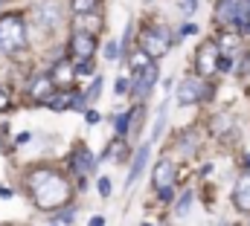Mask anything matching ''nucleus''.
<instances>
[{"label": "nucleus", "instance_id": "obj_1", "mask_svg": "<svg viewBox=\"0 0 250 226\" xmlns=\"http://www.w3.org/2000/svg\"><path fill=\"white\" fill-rule=\"evenodd\" d=\"M29 194H32V200H35L38 209L53 212V209L67 206V200H70V183L59 171L38 169L29 174Z\"/></svg>", "mask_w": 250, "mask_h": 226}, {"label": "nucleus", "instance_id": "obj_2", "mask_svg": "<svg viewBox=\"0 0 250 226\" xmlns=\"http://www.w3.org/2000/svg\"><path fill=\"white\" fill-rule=\"evenodd\" d=\"M215 20L224 26H236L242 35H250V0H218Z\"/></svg>", "mask_w": 250, "mask_h": 226}, {"label": "nucleus", "instance_id": "obj_3", "mask_svg": "<svg viewBox=\"0 0 250 226\" xmlns=\"http://www.w3.org/2000/svg\"><path fill=\"white\" fill-rule=\"evenodd\" d=\"M26 44V26L21 15L0 18V53H18Z\"/></svg>", "mask_w": 250, "mask_h": 226}, {"label": "nucleus", "instance_id": "obj_4", "mask_svg": "<svg viewBox=\"0 0 250 226\" xmlns=\"http://www.w3.org/2000/svg\"><path fill=\"white\" fill-rule=\"evenodd\" d=\"M195 70H198V75H204V78H209V75H215V73L221 70V50H218L215 41H204V44L198 47Z\"/></svg>", "mask_w": 250, "mask_h": 226}, {"label": "nucleus", "instance_id": "obj_5", "mask_svg": "<svg viewBox=\"0 0 250 226\" xmlns=\"http://www.w3.org/2000/svg\"><path fill=\"white\" fill-rule=\"evenodd\" d=\"M140 50L148 53L151 58H160L169 50V38H166V29H157V26H146L140 32Z\"/></svg>", "mask_w": 250, "mask_h": 226}, {"label": "nucleus", "instance_id": "obj_6", "mask_svg": "<svg viewBox=\"0 0 250 226\" xmlns=\"http://www.w3.org/2000/svg\"><path fill=\"white\" fill-rule=\"evenodd\" d=\"M207 96H212V87H207V84H204V81H198V78H187V81L178 87V102H181L184 108L204 102Z\"/></svg>", "mask_w": 250, "mask_h": 226}, {"label": "nucleus", "instance_id": "obj_7", "mask_svg": "<svg viewBox=\"0 0 250 226\" xmlns=\"http://www.w3.org/2000/svg\"><path fill=\"white\" fill-rule=\"evenodd\" d=\"M67 53L73 61H87V58H93L96 53V35H90V32H76L73 38H70V47H67Z\"/></svg>", "mask_w": 250, "mask_h": 226}, {"label": "nucleus", "instance_id": "obj_8", "mask_svg": "<svg viewBox=\"0 0 250 226\" xmlns=\"http://www.w3.org/2000/svg\"><path fill=\"white\" fill-rule=\"evenodd\" d=\"M154 84H157V64L154 61L146 64V67H140V70H134V93L140 99H146L154 90Z\"/></svg>", "mask_w": 250, "mask_h": 226}, {"label": "nucleus", "instance_id": "obj_9", "mask_svg": "<svg viewBox=\"0 0 250 226\" xmlns=\"http://www.w3.org/2000/svg\"><path fill=\"white\" fill-rule=\"evenodd\" d=\"M233 206L239 212H250V174H242L233 186Z\"/></svg>", "mask_w": 250, "mask_h": 226}, {"label": "nucleus", "instance_id": "obj_10", "mask_svg": "<svg viewBox=\"0 0 250 226\" xmlns=\"http://www.w3.org/2000/svg\"><path fill=\"white\" fill-rule=\"evenodd\" d=\"M56 81L50 78V75H38L35 81H32V87H29V93H32V99L35 102H50L53 96H56Z\"/></svg>", "mask_w": 250, "mask_h": 226}, {"label": "nucleus", "instance_id": "obj_11", "mask_svg": "<svg viewBox=\"0 0 250 226\" xmlns=\"http://www.w3.org/2000/svg\"><path fill=\"white\" fill-rule=\"evenodd\" d=\"M35 18H38V23H44L47 29L56 26V23H59V3H56V0H38V3H35Z\"/></svg>", "mask_w": 250, "mask_h": 226}, {"label": "nucleus", "instance_id": "obj_12", "mask_svg": "<svg viewBox=\"0 0 250 226\" xmlns=\"http://www.w3.org/2000/svg\"><path fill=\"white\" fill-rule=\"evenodd\" d=\"M70 169L76 171L79 177L90 174V169H93V157H90V151H87L84 145H76V151H73V157H70Z\"/></svg>", "mask_w": 250, "mask_h": 226}, {"label": "nucleus", "instance_id": "obj_13", "mask_svg": "<svg viewBox=\"0 0 250 226\" xmlns=\"http://www.w3.org/2000/svg\"><path fill=\"white\" fill-rule=\"evenodd\" d=\"M148 154H151V145H143V148L137 151V157H134V163H131V171H128V180H125V186H128V188H131V186H134V180L143 174L146 163H148Z\"/></svg>", "mask_w": 250, "mask_h": 226}, {"label": "nucleus", "instance_id": "obj_14", "mask_svg": "<svg viewBox=\"0 0 250 226\" xmlns=\"http://www.w3.org/2000/svg\"><path fill=\"white\" fill-rule=\"evenodd\" d=\"M73 75H76V70H73L67 61H59V64H56V70L50 73V78L56 81V87H59V90H64V87L70 90V84H73Z\"/></svg>", "mask_w": 250, "mask_h": 226}, {"label": "nucleus", "instance_id": "obj_15", "mask_svg": "<svg viewBox=\"0 0 250 226\" xmlns=\"http://www.w3.org/2000/svg\"><path fill=\"white\" fill-rule=\"evenodd\" d=\"M172 180H175V163L172 160H160L157 169H154V188L172 186Z\"/></svg>", "mask_w": 250, "mask_h": 226}, {"label": "nucleus", "instance_id": "obj_16", "mask_svg": "<svg viewBox=\"0 0 250 226\" xmlns=\"http://www.w3.org/2000/svg\"><path fill=\"white\" fill-rule=\"evenodd\" d=\"M76 26H84L82 32H90L96 35L102 29V15L99 12H87V15H76Z\"/></svg>", "mask_w": 250, "mask_h": 226}, {"label": "nucleus", "instance_id": "obj_17", "mask_svg": "<svg viewBox=\"0 0 250 226\" xmlns=\"http://www.w3.org/2000/svg\"><path fill=\"white\" fill-rule=\"evenodd\" d=\"M70 9L76 15H87V12H99V0H70Z\"/></svg>", "mask_w": 250, "mask_h": 226}, {"label": "nucleus", "instance_id": "obj_18", "mask_svg": "<svg viewBox=\"0 0 250 226\" xmlns=\"http://www.w3.org/2000/svg\"><path fill=\"white\" fill-rule=\"evenodd\" d=\"M108 154L117 160V163H123L125 157H128V145L123 142V136H117V142H111V148H108Z\"/></svg>", "mask_w": 250, "mask_h": 226}, {"label": "nucleus", "instance_id": "obj_19", "mask_svg": "<svg viewBox=\"0 0 250 226\" xmlns=\"http://www.w3.org/2000/svg\"><path fill=\"white\" fill-rule=\"evenodd\" d=\"M128 122H131V113H120V116L114 119V131H117V136H125V133H128Z\"/></svg>", "mask_w": 250, "mask_h": 226}, {"label": "nucleus", "instance_id": "obj_20", "mask_svg": "<svg viewBox=\"0 0 250 226\" xmlns=\"http://www.w3.org/2000/svg\"><path fill=\"white\" fill-rule=\"evenodd\" d=\"M189 200H192V191H184V197H181L178 206H175V215H178V218H184L189 212Z\"/></svg>", "mask_w": 250, "mask_h": 226}, {"label": "nucleus", "instance_id": "obj_21", "mask_svg": "<svg viewBox=\"0 0 250 226\" xmlns=\"http://www.w3.org/2000/svg\"><path fill=\"white\" fill-rule=\"evenodd\" d=\"M117 56H120V47H117V41H108V44H105V58H108V61H114Z\"/></svg>", "mask_w": 250, "mask_h": 226}, {"label": "nucleus", "instance_id": "obj_22", "mask_svg": "<svg viewBox=\"0 0 250 226\" xmlns=\"http://www.w3.org/2000/svg\"><path fill=\"white\" fill-rule=\"evenodd\" d=\"M99 90H102V78H96V81H93V87L87 90V96H84V102H93V99L99 96Z\"/></svg>", "mask_w": 250, "mask_h": 226}, {"label": "nucleus", "instance_id": "obj_23", "mask_svg": "<svg viewBox=\"0 0 250 226\" xmlns=\"http://www.w3.org/2000/svg\"><path fill=\"white\" fill-rule=\"evenodd\" d=\"M76 73H79V75H90V73H93V61H90V58H87V61H82V64L76 67Z\"/></svg>", "mask_w": 250, "mask_h": 226}, {"label": "nucleus", "instance_id": "obj_24", "mask_svg": "<svg viewBox=\"0 0 250 226\" xmlns=\"http://www.w3.org/2000/svg\"><path fill=\"white\" fill-rule=\"evenodd\" d=\"M99 194L102 197H111V180L108 177H99Z\"/></svg>", "mask_w": 250, "mask_h": 226}, {"label": "nucleus", "instance_id": "obj_25", "mask_svg": "<svg viewBox=\"0 0 250 226\" xmlns=\"http://www.w3.org/2000/svg\"><path fill=\"white\" fill-rule=\"evenodd\" d=\"M157 194H160V203H172V186H160Z\"/></svg>", "mask_w": 250, "mask_h": 226}, {"label": "nucleus", "instance_id": "obj_26", "mask_svg": "<svg viewBox=\"0 0 250 226\" xmlns=\"http://www.w3.org/2000/svg\"><path fill=\"white\" fill-rule=\"evenodd\" d=\"M195 6H198V0H184V3H181L184 15H195Z\"/></svg>", "mask_w": 250, "mask_h": 226}, {"label": "nucleus", "instance_id": "obj_27", "mask_svg": "<svg viewBox=\"0 0 250 226\" xmlns=\"http://www.w3.org/2000/svg\"><path fill=\"white\" fill-rule=\"evenodd\" d=\"M117 93H128V78H120L117 81Z\"/></svg>", "mask_w": 250, "mask_h": 226}, {"label": "nucleus", "instance_id": "obj_28", "mask_svg": "<svg viewBox=\"0 0 250 226\" xmlns=\"http://www.w3.org/2000/svg\"><path fill=\"white\" fill-rule=\"evenodd\" d=\"M0 111H9V96L0 90Z\"/></svg>", "mask_w": 250, "mask_h": 226}, {"label": "nucleus", "instance_id": "obj_29", "mask_svg": "<svg viewBox=\"0 0 250 226\" xmlns=\"http://www.w3.org/2000/svg\"><path fill=\"white\" fill-rule=\"evenodd\" d=\"M84 119L93 125V122H99V113H96V111H87V113H84Z\"/></svg>", "mask_w": 250, "mask_h": 226}, {"label": "nucleus", "instance_id": "obj_30", "mask_svg": "<svg viewBox=\"0 0 250 226\" xmlns=\"http://www.w3.org/2000/svg\"><path fill=\"white\" fill-rule=\"evenodd\" d=\"M90 226H105V218H102V215H96V218H90Z\"/></svg>", "mask_w": 250, "mask_h": 226}, {"label": "nucleus", "instance_id": "obj_31", "mask_svg": "<svg viewBox=\"0 0 250 226\" xmlns=\"http://www.w3.org/2000/svg\"><path fill=\"white\" fill-rule=\"evenodd\" d=\"M242 166H245V169H250V154L245 157V160H242Z\"/></svg>", "mask_w": 250, "mask_h": 226}]
</instances>
